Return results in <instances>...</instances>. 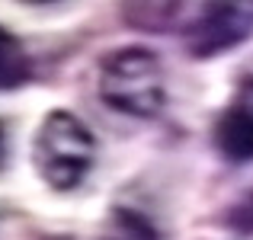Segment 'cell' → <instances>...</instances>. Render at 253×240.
<instances>
[{
    "instance_id": "277c9868",
    "label": "cell",
    "mask_w": 253,
    "mask_h": 240,
    "mask_svg": "<svg viewBox=\"0 0 253 240\" xmlns=\"http://www.w3.org/2000/svg\"><path fill=\"white\" fill-rule=\"evenodd\" d=\"M215 144L228 160L247 163L253 160V116L244 109H231L215 125Z\"/></svg>"
},
{
    "instance_id": "8992f818",
    "label": "cell",
    "mask_w": 253,
    "mask_h": 240,
    "mask_svg": "<svg viewBox=\"0 0 253 240\" xmlns=\"http://www.w3.org/2000/svg\"><path fill=\"white\" fill-rule=\"evenodd\" d=\"M237 109H244V112H250L253 116V80L250 83H244V90H241V106Z\"/></svg>"
},
{
    "instance_id": "7a4b0ae2",
    "label": "cell",
    "mask_w": 253,
    "mask_h": 240,
    "mask_svg": "<svg viewBox=\"0 0 253 240\" xmlns=\"http://www.w3.org/2000/svg\"><path fill=\"white\" fill-rule=\"evenodd\" d=\"M99 96L112 109L125 116L151 119L164 106V74L161 61L151 51L125 48L106 58L103 74H99Z\"/></svg>"
},
{
    "instance_id": "5b68a950",
    "label": "cell",
    "mask_w": 253,
    "mask_h": 240,
    "mask_svg": "<svg viewBox=\"0 0 253 240\" xmlns=\"http://www.w3.org/2000/svg\"><path fill=\"white\" fill-rule=\"evenodd\" d=\"M29 77V58H26L23 45L0 29V90H13Z\"/></svg>"
},
{
    "instance_id": "6da1fadb",
    "label": "cell",
    "mask_w": 253,
    "mask_h": 240,
    "mask_svg": "<svg viewBox=\"0 0 253 240\" xmlns=\"http://www.w3.org/2000/svg\"><path fill=\"white\" fill-rule=\"evenodd\" d=\"M93 151V135L81 119L71 112H51L36 135V170L51 189L68 192L84 183Z\"/></svg>"
},
{
    "instance_id": "3957f363",
    "label": "cell",
    "mask_w": 253,
    "mask_h": 240,
    "mask_svg": "<svg viewBox=\"0 0 253 240\" xmlns=\"http://www.w3.org/2000/svg\"><path fill=\"white\" fill-rule=\"evenodd\" d=\"M250 26L253 16H247V10H241L237 3H209L186 32V48L196 58L221 55L247 39Z\"/></svg>"
}]
</instances>
